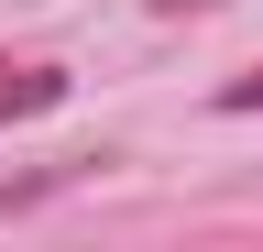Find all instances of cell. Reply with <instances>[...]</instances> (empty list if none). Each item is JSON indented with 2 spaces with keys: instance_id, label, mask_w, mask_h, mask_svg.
Listing matches in <instances>:
<instances>
[{
  "instance_id": "obj_2",
  "label": "cell",
  "mask_w": 263,
  "mask_h": 252,
  "mask_svg": "<svg viewBox=\"0 0 263 252\" xmlns=\"http://www.w3.org/2000/svg\"><path fill=\"white\" fill-rule=\"evenodd\" d=\"M55 186H66V165H44V176H11V186H0V219H11V208H33V198H55Z\"/></svg>"
},
{
  "instance_id": "obj_1",
  "label": "cell",
  "mask_w": 263,
  "mask_h": 252,
  "mask_svg": "<svg viewBox=\"0 0 263 252\" xmlns=\"http://www.w3.org/2000/svg\"><path fill=\"white\" fill-rule=\"evenodd\" d=\"M55 99H66V66H0V132L33 121V110H55Z\"/></svg>"
},
{
  "instance_id": "obj_3",
  "label": "cell",
  "mask_w": 263,
  "mask_h": 252,
  "mask_svg": "<svg viewBox=\"0 0 263 252\" xmlns=\"http://www.w3.org/2000/svg\"><path fill=\"white\" fill-rule=\"evenodd\" d=\"M219 110H241V121H252V110H263V66H252V77H230V88H219Z\"/></svg>"
}]
</instances>
